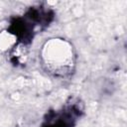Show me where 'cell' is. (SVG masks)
Masks as SVG:
<instances>
[{
  "instance_id": "obj_1",
  "label": "cell",
  "mask_w": 127,
  "mask_h": 127,
  "mask_svg": "<svg viewBox=\"0 0 127 127\" xmlns=\"http://www.w3.org/2000/svg\"><path fill=\"white\" fill-rule=\"evenodd\" d=\"M42 58L47 69L57 76H65L73 68V49L65 40L52 39L47 42L42 50Z\"/></svg>"
},
{
  "instance_id": "obj_2",
  "label": "cell",
  "mask_w": 127,
  "mask_h": 127,
  "mask_svg": "<svg viewBox=\"0 0 127 127\" xmlns=\"http://www.w3.org/2000/svg\"><path fill=\"white\" fill-rule=\"evenodd\" d=\"M78 105V103H73L62 111L49 116L43 127H72L74 121L81 112Z\"/></svg>"
}]
</instances>
